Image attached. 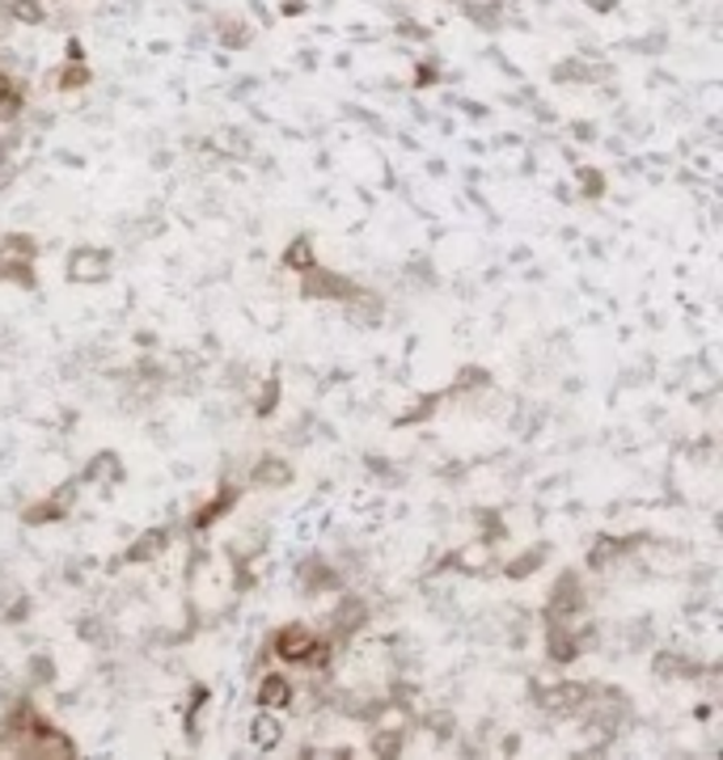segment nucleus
I'll return each instance as SVG.
<instances>
[{
  "label": "nucleus",
  "instance_id": "11",
  "mask_svg": "<svg viewBox=\"0 0 723 760\" xmlns=\"http://www.w3.org/2000/svg\"><path fill=\"white\" fill-rule=\"evenodd\" d=\"M579 651H584V646H579V642H576V634H567V630H551V655H555L558 664H567V659H576Z\"/></svg>",
  "mask_w": 723,
  "mask_h": 760
},
{
  "label": "nucleus",
  "instance_id": "1",
  "mask_svg": "<svg viewBox=\"0 0 723 760\" xmlns=\"http://www.w3.org/2000/svg\"><path fill=\"white\" fill-rule=\"evenodd\" d=\"M317 646H322V638L314 630H305V625H289V630L275 634V651H280L284 664H310V655Z\"/></svg>",
  "mask_w": 723,
  "mask_h": 760
},
{
  "label": "nucleus",
  "instance_id": "3",
  "mask_svg": "<svg viewBox=\"0 0 723 760\" xmlns=\"http://www.w3.org/2000/svg\"><path fill=\"white\" fill-rule=\"evenodd\" d=\"M305 296H338V300H347V296H352V284H347V279H338V275H326V271H314V266H310Z\"/></svg>",
  "mask_w": 723,
  "mask_h": 760
},
{
  "label": "nucleus",
  "instance_id": "13",
  "mask_svg": "<svg viewBox=\"0 0 723 760\" xmlns=\"http://www.w3.org/2000/svg\"><path fill=\"white\" fill-rule=\"evenodd\" d=\"M461 570H486V562H491V549H486V541H474V546H465L453 558Z\"/></svg>",
  "mask_w": 723,
  "mask_h": 760
},
{
  "label": "nucleus",
  "instance_id": "21",
  "mask_svg": "<svg viewBox=\"0 0 723 760\" xmlns=\"http://www.w3.org/2000/svg\"><path fill=\"white\" fill-rule=\"evenodd\" d=\"M588 9H597V13H614L618 9V0H584Z\"/></svg>",
  "mask_w": 723,
  "mask_h": 760
},
{
  "label": "nucleus",
  "instance_id": "16",
  "mask_svg": "<svg viewBox=\"0 0 723 760\" xmlns=\"http://www.w3.org/2000/svg\"><path fill=\"white\" fill-rule=\"evenodd\" d=\"M301 583H305L310 592H322V588H335V574L322 567V562H310L305 574H301Z\"/></svg>",
  "mask_w": 723,
  "mask_h": 760
},
{
  "label": "nucleus",
  "instance_id": "12",
  "mask_svg": "<svg viewBox=\"0 0 723 760\" xmlns=\"http://www.w3.org/2000/svg\"><path fill=\"white\" fill-rule=\"evenodd\" d=\"M364 621H368V609H364L360 600H347V604H343V609L335 613V630H343V634H347V630H360Z\"/></svg>",
  "mask_w": 723,
  "mask_h": 760
},
{
  "label": "nucleus",
  "instance_id": "20",
  "mask_svg": "<svg viewBox=\"0 0 723 760\" xmlns=\"http://www.w3.org/2000/svg\"><path fill=\"white\" fill-rule=\"evenodd\" d=\"M656 667H660V672H664V676H681V672H685V659H677V655H660V659H656Z\"/></svg>",
  "mask_w": 723,
  "mask_h": 760
},
{
  "label": "nucleus",
  "instance_id": "18",
  "mask_svg": "<svg viewBox=\"0 0 723 760\" xmlns=\"http://www.w3.org/2000/svg\"><path fill=\"white\" fill-rule=\"evenodd\" d=\"M161 546H166V532H148L145 541H136V546L127 549V558H132V562H145V558H153Z\"/></svg>",
  "mask_w": 723,
  "mask_h": 760
},
{
  "label": "nucleus",
  "instance_id": "23",
  "mask_svg": "<svg viewBox=\"0 0 723 760\" xmlns=\"http://www.w3.org/2000/svg\"><path fill=\"white\" fill-rule=\"evenodd\" d=\"M584 190H601V178L597 173H584Z\"/></svg>",
  "mask_w": 723,
  "mask_h": 760
},
{
  "label": "nucleus",
  "instance_id": "14",
  "mask_svg": "<svg viewBox=\"0 0 723 760\" xmlns=\"http://www.w3.org/2000/svg\"><path fill=\"white\" fill-rule=\"evenodd\" d=\"M618 553H622V541H614V537H601V541L593 546V553H588V567L605 570L609 562H614V558H618Z\"/></svg>",
  "mask_w": 723,
  "mask_h": 760
},
{
  "label": "nucleus",
  "instance_id": "4",
  "mask_svg": "<svg viewBox=\"0 0 723 760\" xmlns=\"http://www.w3.org/2000/svg\"><path fill=\"white\" fill-rule=\"evenodd\" d=\"M551 609H555V618H567V613H576L579 609V579L576 574H563L555 583V592H551Z\"/></svg>",
  "mask_w": 723,
  "mask_h": 760
},
{
  "label": "nucleus",
  "instance_id": "7",
  "mask_svg": "<svg viewBox=\"0 0 723 760\" xmlns=\"http://www.w3.org/2000/svg\"><path fill=\"white\" fill-rule=\"evenodd\" d=\"M250 736H254V743H259V748H275V743L284 739V727L275 722V710L259 714V718H254V727H250Z\"/></svg>",
  "mask_w": 723,
  "mask_h": 760
},
{
  "label": "nucleus",
  "instance_id": "2",
  "mask_svg": "<svg viewBox=\"0 0 723 760\" xmlns=\"http://www.w3.org/2000/svg\"><path fill=\"white\" fill-rule=\"evenodd\" d=\"M69 275L81 279V284H97V279L111 275V254H106V250H81V254H73Z\"/></svg>",
  "mask_w": 723,
  "mask_h": 760
},
{
  "label": "nucleus",
  "instance_id": "22",
  "mask_svg": "<svg viewBox=\"0 0 723 760\" xmlns=\"http://www.w3.org/2000/svg\"><path fill=\"white\" fill-rule=\"evenodd\" d=\"M436 76H440V72H436L432 64H428V68H419V72H415V81H419V85H432Z\"/></svg>",
  "mask_w": 723,
  "mask_h": 760
},
{
  "label": "nucleus",
  "instance_id": "6",
  "mask_svg": "<svg viewBox=\"0 0 723 760\" xmlns=\"http://www.w3.org/2000/svg\"><path fill=\"white\" fill-rule=\"evenodd\" d=\"M347 317L356 321V326H377L381 317H386V305L377 300V296H347Z\"/></svg>",
  "mask_w": 723,
  "mask_h": 760
},
{
  "label": "nucleus",
  "instance_id": "19",
  "mask_svg": "<svg viewBox=\"0 0 723 760\" xmlns=\"http://www.w3.org/2000/svg\"><path fill=\"white\" fill-rule=\"evenodd\" d=\"M537 562H542V549H533V553H525V558H516V562L507 567V574H512V579H525V574H530Z\"/></svg>",
  "mask_w": 723,
  "mask_h": 760
},
{
  "label": "nucleus",
  "instance_id": "5",
  "mask_svg": "<svg viewBox=\"0 0 723 760\" xmlns=\"http://www.w3.org/2000/svg\"><path fill=\"white\" fill-rule=\"evenodd\" d=\"M289 701H292V685L284 676H266L263 685H259V706L263 710H284Z\"/></svg>",
  "mask_w": 723,
  "mask_h": 760
},
{
  "label": "nucleus",
  "instance_id": "17",
  "mask_svg": "<svg viewBox=\"0 0 723 760\" xmlns=\"http://www.w3.org/2000/svg\"><path fill=\"white\" fill-rule=\"evenodd\" d=\"M81 85H90V68L85 60H69V68L60 72V89H81Z\"/></svg>",
  "mask_w": 723,
  "mask_h": 760
},
{
  "label": "nucleus",
  "instance_id": "8",
  "mask_svg": "<svg viewBox=\"0 0 723 760\" xmlns=\"http://www.w3.org/2000/svg\"><path fill=\"white\" fill-rule=\"evenodd\" d=\"M22 110H25L22 85H13V76H9V81L0 85V123H13Z\"/></svg>",
  "mask_w": 723,
  "mask_h": 760
},
{
  "label": "nucleus",
  "instance_id": "15",
  "mask_svg": "<svg viewBox=\"0 0 723 760\" xmlns=\"http://www.w3.org/2000/svg\"><path fill=\"white\" fill-rule=\"evenodd\" d=\"M289 465H284V461H263V465H259V474H254V482H259V486H284V482H289Z\"/></svg>",
  "mask_w": 723,
  "mask_h": 760
},
{
  "label": "nucleus",
  "instance_id": "9",
  "mask_svg": "<svg viewBox=\"0 0 723 760\" xmlns=\"http://www.w3.org/2000/svg\"><path fill=\"white\" fill-rule=\"evenodd\" d=\"M217 39L224 43V48H250V39H254V25L238 22V18H224L217 30Z\"/></svg>",
  "mask_w": 723,
  "mask_h": 760
},
{
  "label": "nucleus",
  "instance_id": "10",
  "mask_svg": "<svg viewBox=\"0 0 723 760\" xmlns=\"http://www.w3.org/2000/svg\"><path fill=\"white\" fill-rule=\"evenodd\" d=\"M284 262H289L292 271H310V266H317L314 262V245H310V238H296L284 250Z\"/></svg>",
  "mask_w": 723,
  "mask_h": 760
}]
</instances>
